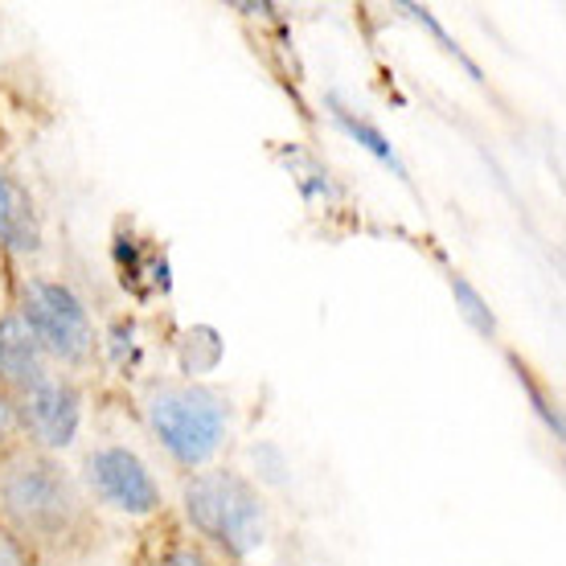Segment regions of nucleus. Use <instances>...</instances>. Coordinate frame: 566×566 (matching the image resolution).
I'll return each mask as SVG.
<instances>
[{
  "instance_id": "7",
  "label": "nucleus",
  "mask_w": 566,
  "mask_h": 566,
  "mask_svg": "<svg viewBox=\"0 0 566 566\" xmlns=\"http://www.w3.org/2000/svg\"><path fill=\"white\" fill-rule=\"evenodd\" d=\"M0 378L13 386H38L45 378L42 369V345L33 340L29 325L21 316L0 321Z\"/></svg>"
},
{
  "instance_id": "4",
  "label": "nucleus",
  "mask_w": 566,
  "mask_h": 566,
  "mask_svg": "<svg viewBox=\"0 0 566 566\" xmlns=\"http://www.w3.org/2000/svg\"><path fill=\"white\" fill-rule=\"evenodd\" d=\"M42 345V354H54L62 361H83L91 354V321L71 287L62 283H29L25 287V316H21Z\"/></svg>"
},
{
  "instance_id": "13",
  "label": "nucleus",
  "mask_w": 566,
  "mask_h": 566,
  "mask_svg": "<svg viewBox=\"0 0 566 566\" xmlns=\"http://www.w3.org/2000/svg\"><path fill=\"white\" fill-rule=\"evenodd\" d=\"M9 423H13V411H9V402H4V398H0V436H4V431H9Z\"/></svg>"
},
{
  "instance_id": "12",
  "label": "nucleus",
  "mask_w": 566,
  "mask_h": 566,
  "mask_svg": "<svg viewBox=\"0 0 566 566\" xmlns=\"http://www.w3.org/2000/svg\"><path fill=\"white\" fill-rule=\"evenodd\" d=\"M160 566H210V563H206L201 554H193V551H177V554H169Z\"/></svg>"
},
{
  "instance_id": "3",
  "label": "nucleus",
  "mask_w": 566,
  "mask_h": 566,
  "mask_svg": "<svg viewBox=\"0 0 566 566\" xmlns=\"http://www.w3.org/2000/svg\"><path fill=\"white\" fill-rule=\"evenodd\" d=\"M0 496L17 522L33 534H57L74 513V493L66 476L38 455H21L9 464L4 481H0Z\"/></svg>"
},
{
  "instance_id": "8",
  "label": "nucleus",
  "mask_w": 566,
  "mask_h": 566,
  "mask_svg": "<svg viewBox=\"0 0 566 566\" xmlns=\"http://www.w3.org/2000/svg\"><path fill=\"white\" fill-rule=\"evenodd\" d=\"M0 239L9 242L13 251H38V242H42L33 201L17 185V177H9L4 165H0Z\"/></svg>"
},
{
  "instance_id": "5",
  "label": "nucleus",
  "mask_w": 566,
  "mask_h": 566,
  "mask_svg": "<svg viewBox=\"0 0 566 566\" xmlns=\"http://www.w3.org/2000/svg\"><path fill=\"white\" fill-rule=\"evenodd\" d=\"M86 476L95 484V493L124 513H153L160 493H156L148 468L140 464V455L124 452V448H103L86 460Z\"/></svg>"
},
{
  "instance_id": "11",
  "label": "nucleus",
  "mask_w": 566,
  "mask_h": 566,
  "mask_svg": "<svg viewBox=\"0 0 566 566\" xmlns=\"http://www.w3.org/2000/svg\"><path fill=\"white\" fill-rule=\"evenodd\" d=\"M0 566H29L25 551H21L17 538H9V534H0Z\"/></svg>"
},
{
  "instance_id": "10",
  "label": "nucleus",
  "mask_w": 566,
  "mask_h": 566,
  "mask_svg": "<svg viewBox=\"0 0 566 566\" xmlns=\"http://www.w3.org/2000/svg\"><path fill=\"white\" fill-rule=\"evenodd\" d=\"M455 300L464 304V316L472 321V325L481 328V333H493V316H489V308L481 304V296H476L464 280H455Z\"/></svg>"
},
{
  "instance_id": "2",
  "label": "nucleus",
  "mask_w": 566,
  "mask_h": 566,
  "mask_svg": "<svg viewBox=\"0 0 566 566\" xmlns=\"http://www.w3.org/2000/svg\"><path fill=\"white\" fill-rule=\"evenodd\" d=\"M160 443L169 448L181 464H201L218 452L227 436V402L206 390V386H177L160 390L148 407Z\"/></svg>"
},
{
  "instance_id": "6",
  "label": "nucleus",
  "mask_w": 566,
  "mask_h": 566,
  "mask_svg": "<svg viewBox=\"0 0 566 566\" xmlns=\"http://www.w3.org/2000/svg\"><path fill=\"white\" fill-rule=\"evenodd\" d=\"M25 423L42 443L66 448L74 439V431H78V395L66 382L42 378L38 386L25 390Z\"/></svg>"
},
{
  "instance_id": "9",
  "label": "nucleus",
  "mask_w": 566,
  "mask_h": 566,
  "mask_svg": "<svg viewBox=\"0 0 566 566\" xmlns=\"http://www.w3.org/2000/svg\"><path fill=\"white\" fill-rule=\"evenodd\" d=\"M337 119H340V128L349 132V136H357V140H361L369 148V153L378 156V160H386V165H395V169L402 172V165L395 160V148H390V144H386L382 136H378V132L369 128V124H361V119H349L345 112H337Z\"/></svg>"
},
{
  "instance_id": "1",
  "label": "nucleus",
  "mask_w": 566,
  "mask_h": 566,
  "mask_svg": "<svg viewBox=\"0 0 566 566\" xmlns=\"http://www.w3.org/2000/svg\"><path fill=\"white\" fill-rule=\"evenodd\" d=\"M189 522L230 554H251L263 542V501L234 472H201L185 489Z\"/></svg>"
}]
</instances>
